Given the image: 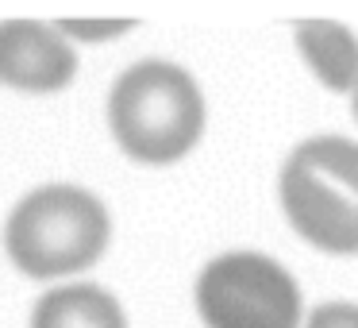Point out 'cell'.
<instances>
[{"mask_svg": "<svg viewBox=\"0 0 358 328\" xmlns=\"http://www.w3.org/2000/svg\"><path fill=\"white\" fill-rule=\"evenodd\" d=\"M124 27H131L127 20H120V24H62L66 35H73V39H108V35H120Z\"/></svg>", "mask_w": 358, "mask_h": 328, "instance_id": "obj_9", "label": "cell"}, {"mask_svg": "<svg viewBox=\"0 0 358 328\" xmlns=\"http://www.w3.org/2000/svg\"><path fill=\"white\" fill-rule=\"evenodd\" d=\"M196 309L208 328H296L301 289L273 259L235 251L204 266Z\"/></svg>", "mask_w": 358, "mask_h": 328, "instance_id": "obj_4", "label": "cell"}, {"mask_svg": "<svg viewBox=\"0 0 358 328\" xmlns=\"http://www.w3.org/2000/svg\"><path fill=\"white\" fill-rule=\"evenodd\" d=\"M281 209L320 251L358 255V143L339 135L308 139L281 170Z\"/></svg>", "mask_w": 358, "mask_h": 328, "instance_id": "obj_2", "label": "cell"}, {"mask_svg": "<svg viewBox=\"0 0 358 328\" xmlns=\"http://www.w3.org/2000/svg\"><path fill=\"white\" fill-rule=\"evenodd\" d=\"M78 58L58 32L43 24H0V81L27 93H55L70 86Z\"/></svg>", "mask_w": 358, "mask_h": 328, "instance_id": "obj_5", "label": "cell"}, {"mask_svg": "<svg viewBox=\"0 0 358 328\" xmlns=\"http://www.w3.org/2000/svg\"><path fill=\"white\" fill-rule=\"evenodd\" d=\"M31 328H127V320L101 286H62L35 305Z\"/></svg>", "mask_w": 358, "mask_h": 328, "instance_id": "obj_7", "label": "cell"}, {"mask_svg": "<svg viewBox=\"0 0 358 328\" xmlns=\"http://www.w3.org/2000/svg\"><path fill=\"white\" fill-rule=\"evenodd\" d=\"M304 328H358V305H347V301L320 305Z\"/></svg>", "mask_w": 358, "mask_h": 328, "instance_id": "obj_8", "label": "cell"}, {"mask_svg": "<svg viewBox=\"0 0 358 328\" xmlns=\"http://www.w3.org/2000/svg\"><path fill=\"white\" fill-rule=\"evenodd\" d=\"M355 116H358V89H355Z\"/></svg>", "mask_w": 358, "mask_h": 328, "instance_id": "obj_10", "label": "cell"}, {"mask_svg": "<svg viewBox=\"0 0 358 328\" xmlns=\"http://www.w3.org/2000/svg\"><path fill=\"white\" fill-rule=\"evenodd\" d=\"M108 120L131 158L178 163L204 132V101L185 70L170 62H139L112 89Z\"/></svg>", "mask_w": 358, "mask_h": 328, "instance_id": "obj_1", "label": "cell"}, {"mask_svg": "<svg viewBox=\"0 0 358 328\" xmlns=\"http://www.w3.org/2000/svg\"><path fill=\"white\" fill-rule=\"evenodd\" d=\"M296 47H301L308 70L331 93H355L358 89V39L347 27L327 24V20H308L296 27Z\"/></svg>", "mask_w": 358, "mask_h": 328, "instance_id": "obj_6", "label": "cell"}, {"mask_svg": "<svg viewBox=\"0 0 358 328\" xmlns=\"http://www.w3.org/2000/svg\"><path fill=\"white\" fill-rule=\"evenodd\" d=\"M12 263L31 278L85 271L108 243V212L78 186H47L16 205L4 232Z\"/></svg>", "mask_w": 358, "mask_h": 328, "instance_id": "obj_3", "label": "cell"}]
</instances>
